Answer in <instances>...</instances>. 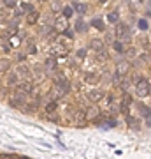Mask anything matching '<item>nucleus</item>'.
<instances>
[{
  "instance_id": "6ab92c4d",
  "label": "nucleus",
  "mask_w": 151,
  "mask_h": 159,
  "mask_svg": "<svg viewBox=\"0 0 151 159\" xmlns=\"http://www.w3.org/2000/svg\"><path fill=\"white\" fill-rule=\"evenodd\" d=\"M46 67L49 69V71H53V69L56 67V62H55V58H49V60L46 62Z\"/></svg>"
},
{
  "instance_id": "4be33fe9",
  "label": "nucleus",
  "mask_w": 151,
  "mask_h": 159,
  "mask_svg": "<svg viewBox=\"0 0 151 159\" xmlns=\"http://www.w3.org/2000/svg\"><path fill=\"white\" fill-rule=\"evenodd\" d=\"M72 12H74L72 7H65V9H63V16L69 18V16H72Z\"/></svg>"
},
{
  "instance_id": "423d86ee",
  "label": "nucleus",
  "mask_w": 151,
  "mask_h": 159,
  "mask_svg": "<svg viewBox=\"0 0 151 159\" xmlns=\"http://www.w3.org/2000/svg\"><path fill=\"white\" fill-rule=\"evenodd\" d=\"M116 35L118 37H128V30H127V25L120 23L116 27Z\"/></svg>"
},
{
  "instance_id": "412c9836",
  "label": "nucleus",
  "mask_w": 151,
  "mask_h": 159,
  "mask_svg": "<svg viewBox=\"0 0 151 159\" xmlns=\"http://www.w3.org/2000/svg\"><path fill=\"white\" fill-rule=\"evenodd\" d=\"M7 81H9V85H14L18 81V76L16 74H9V78H7Z\"/></svg>"
},
{
  "instance_id": "dca6fc26",
  "label": "nucleus",
  "mask_w": 151,
  "mask_h": 159,
  "mask_svg": "<svg viewBox=\"0 0 151 159\" xmlns=\"http://www.w3.org/2000/svg\"><path fill=\"white\" fill-rule=\"evenodd\" d=\"M76 11L81 12V14H84V12H86V6L81 4V2H76Z\"/></svg>"
},
{
  "instance_id": "b1692460",
  "label": "nucleus",
  "mask_w": 151,
  "mask_h": 159,
  "mask_svg": "<svg viewBox=\"0 0 151 159\" xmlns=\"http://www.w3.org/2000/svg\"><path fill=\"white\" fill-rule=\"evenodd\" d=\"M21 9H23V11H27V12L34 11V7H32V4H23V6H21Z\"/></svg>"
},
{
  "instance_id": "1a4fd4ad",
  "label": "nucleus",
  "mask_w": 151,
  "mask_h": 159,
  "mask_svg": "<svg viewBox=\"0 0 151 159\" xmlns=\"http://www.w3.org/2000/svg\"><path fill=\"white\" fill-rule=\"evenodd\" d=\"M91 50L102 51V50H104V41H100V39H93V41H91Z\"/></svg>"
},
{
  "instance_id": "c85d7f7f",
  "label": "nucleus",
  "mask_w": 151,
  "mask_h": 159,
  "mask_svg": "<svg viewBox=\"0 0 151 159\" xmlns=\"http://www.w3.org/2000/svg\"><path fill=\"white\" fill-rule=\"evenodd\" d=\"M70 2H74V4H76V2H79V0H70Z\"/></svg>"
},
{
  "instance_id": "aec40b11",
  "label": "nucleus",
  "mask_w": 151,
  "mask_h": 159,
  "mask_svg": "<svg viewBox=\"0 0 151 159\" xmlns=\"http://www.w3.org/2000/svg\"><path fill=\"white\" fill-rule=\"evenodd\" d=\"M7 69H9V62H7V60L0 62V73H6Z\"/></svg>"
},
{
  "instance_id": "9d476101",
  "label": "nucleus",
  "mask_w": 151,
  "mask_h": 159,
  "mask_svg": "<svg viewBox=\"0 0 151 159\" xmlns=\"http://www.w3.org/2000/svg\"><path fill=\"white\" fill-rule=\"evenodd\" d=\"M55 27H56V30H58V32H63V30L67 29V27H65V16L60 18V20H56Z\"/></svg>"
},
{
  "instance_id": "393cba45",
  "label": "nucleus",
  "mask_w": 151,
  "mask_h": 159,
  "mask_svg": "<svg viewBox=\"0 0 151 159\" xmlns=\"http://www.w3.org/2000/svg\"><path fill=\"white\" fill-rule=\"evenodd\" d=\"M76 29H78V30H81V32H83V30H84L83 20H78V21H76Z\"/></svg>"
},
{
  "instance_id": "ddd939ff",
  "label": "nucleus",
  "mask_w": 151,
  "mask_h": 159,
  "mask_svg": "<svg viewBox=\"0 0 151 159\" xmlns=\"http://www.w3.org/2000/svg\"><path fill=\"white\" fill-rule=\"evenodd\" d=\"M56 108H58V101H51V102H48V106H46V111H48V113H53Z\"/></svg>"
},
{
  "instance_id": "4468645a",
  "label": "nucleus",
  "mask_w": 151,
  "mask_h": 159,
  "mask_svg": "<svg viewBox=\"0 0 151 159\" xmlns=\"http://www.w3.org/2000/svg\"><path fill=\"white\" fill-rule=\"evenodd\" d=\"M107 20H109L111 23H118V20H120L118 11H111V12H109V16H107Z\"/></svg>"
},
{
  "instance_id": "5701e85b",
  "label": "nucleus",
  "mask_w": 151,
  "mask_h": 159,
  "mask_svg": "<svg viewBox=\"0 0 151 159\" xmlns=\"http://www.w3.org/2000/svg\"><path fill=\"white\" fill-rule=\"evenodd\" d=\"M93 27H97V29L104 30V23H102L100 20H93Z\"/></svg>"
},
{
  "instance_id": "cd10ccee",
  "label": "nucleus",
  "mask_w": 151,
  "mask_h": 159,
  "mask_svg": "<svg viewBox=\"0 0 151 159\" xmlns=\"http://www.w3.org/2000/svg\"><path fill=\"white\" fill-rule=\"evenodd\" d=\"M99 2H100V4H106V2H107V0H99Z\"/></svg>"
},
{
  "instance_id": "39448f33",
  "label": "nucleus",
  "mask_w": 151,
  "mask_h": 159,
  "mask_svg": "<svg viewBox=\"0 0 151 159\" xmlns=\"http://www.w3.org/2000/svg\"><path fill=\"white\" fill-rule=\"evenodd\" d=\"M74 124L76 125H84L86 124V115L83 111H78V113L74 115Z\"/></svg>"
},
{
  "instance_id": "0eeeda50",
  "label": "nucleus",
  "mask_w": 151,
  "mask_h": 159,
  "mask_svg": "<svg viewBox=\"0 0 151 159\" xmlns=\"http://www.w3.org/2000/svg\"><path fill=\"white\" fill-rule=\"evenodd\" d=\"M130 102H132V97H130V96H125V97H123V101H121V111H123L125 115H128V106H130Z\"/></svg>"
},
{
  "instance_id": "a878e982",
  "label": "nucleus",
  "mask_w": 151,
  "mask_h": 159,
  "mask_svg": "<svg viewBox=\"0 0 151 159\" xmlns=\"http://www.w3.org/2000/svg\"><path fill=\"white\" fill-rule=\"evenodd\" d=\"M139 27H141V29H148V23H146L144 20H141V21H139Z\"/></svg>"
},
{
  "instance_id": "2eb2a0df",
  "label": "nucleus",
  "mask_w": 151,
  "mask_h": 159,
  "mask_svg": "<svg viewBox=\"0 0 151 159\" xmlns=\"http://www.w3.org/2000/svg\"><path fill=\"white\" fill-rule=\"evenodd\" d=\"M51 11H55V12L62 11V6H60V0H53V2H51Z\"/></svg>"
},
{
  "instance_id": "f8f14e48",
  "label": "nucleus",
  "mask_w": 151,
  "mask_h": 159,
  "mask_svg": "<svg viewBox=\"0 0 151 159\" xmlns=\"http://www.w3.org/2000/svg\"><path fill=\"white\" fill-rule=\"evenodd\" d=\"M127 122H128V125L130 127H132V129H139V120L137 119H134V117H128V115H127Z\"/></svg>"
},
{
  "instance_id": "6e6552de",
  "label": "nucleus",
  "mask_w": 151,
  "mask_h": 159,
  "mask_svg": "<svg viewBox=\"0 0 151 159\" xmlns=\"http://www.w3.org/2000/svg\"><path fill=\"white\" fill-rule=\"evenodd\" d=\"M37 20H39V12L37 11H30L27 14V23H30V25H34Z\"/></svg>"
},
{
  "instance_id": "7ed1b4c3",
  "label": "nucleus",
  "mask_w": 151,
  "mask_h": 159,
  "mask_svg": "<svg viewBox=\"0 0 151 159\" xmlns=\"http://www.w3.org/2000/svg\"><path fill=\"white\" fill-rule=\"evenodd\" d=\"M84 81L90 83V85H97L100 81V76H99V73H86L84 74Z\"/></svg>"
},
{
  "instance_id": "bb28decb",
  "label": "nucleus",
  "mask_w": 151,
  "mask_h": 159,
  "mask_svg": "<svg viewBox=\"0 0 151 159\" xmlns=\"http://www.w3.org/2000/svg\"><path fill=\"white\" fill-rule=\"evenodd\" d=\"M84 53H86L84 50H79V51H78V57H84Z\"/></svg>"
},
{
  "instance_id": "f03ea898",
  "label": "nucleus",
  "mask_w": 151,
  "mask_h": 159,
  "mask_svg": "<svg viewBox=\"0 0 151 159\" xmlns=\"http://www.w3.org/2000/svg\"><path fill=\"white\" fill-rule=\"evenodd\" d=\"M130 71V64L128 60H120V62L116 64V73L120 74V76H125V74Z\"/></svg>"
},
{
  "instance_id": "20e7f679",
  "label": "nucleus",
  "mask_w": 151,
  "mask_h": 159,
  "mask_svg": "<svg viewBox=\"0 0 151 159\" xmlns=\"http://www.w3.org/2000/svg\"><path fill=\"white\" fill-rule=\"evenodd\" d=\"M88 97H90V101H100L102 97H104V92L100 90V89H91V90L88 92Z\"/></svg>"
},
{
  "instance_id": "c756f323",
  "label": "nucleus",
  "mask_w": 151,
  "mask_h": 159,
  "mask_svg": "<svg viewBox=\"0 0 151 159\" xmlns=\"http://www.w3.org/2000/svg\"><path fill=\"white\" fill-rule=\"evenodd\" d=\"M149 94H151V83H149Z\"/></svg>"
},
{
  "instance_id": "a211bd4d",
  "label": "nucleus",
  "mask_w": 151,
  "mask_h": 159,
  "mask_svg": "<svg viewBox=\"0 0 151 159\" xmlns=\"http://www.w3.org/2000/svg\"><path fill=\"white\" fill-rule=\"evenodd\" d=\"M112 48H114L116 51H120V53H121V51L125 50V48H123V44H121L120 41H114V43H112Z\"/></svg>"
},
{
  "instance_id": "f3484780",
  "label": "nucleus",
  "mask_w": 151,
  "mask_h": 159,
  "mask_svg": "<svg viewBox=\"0 0 151 159\" xmlns=\"http://www.w3.org/2000/svg\"><path fill=\"white\" fill-rule=\"evenodd\" d=\"M16 0H4V6L7 7V9H12V7H16Z\"/></svg>"
},
{
  "instance_id": "f257e3e1",
  "label": "nucleus",
  "mask_w": 151,
  "mask_h": 159,
  "mask_svg": "<svg viewBox=\"0 0 151 159\" xmlns=\"http://www.w3.org/2000/svg\"><path fill=\"white\" fill-rule=\"evenodd\" d=\"M135 92H137L141 97L148 96V94H149V83H148V80H144V78L137 80V83H135Z\"/></svg>"
},
{
  "instance_id": "9b49d317",
  "label": "nucleus",
  "mask_w": 151,
  "mask_h": 159,
  "mask_svg": "<svg viewBox=\"0 0 151 159\" xmlns=\"http://www.w3.org/2000/svg\"><path fill=\"white\" fill-rule=\"evenodd\" d=\"M97 115H100V113H99V110H97L95 106H90V108L86 110V117H88V119H95Z\"/></svg>"
}]
</instances>
